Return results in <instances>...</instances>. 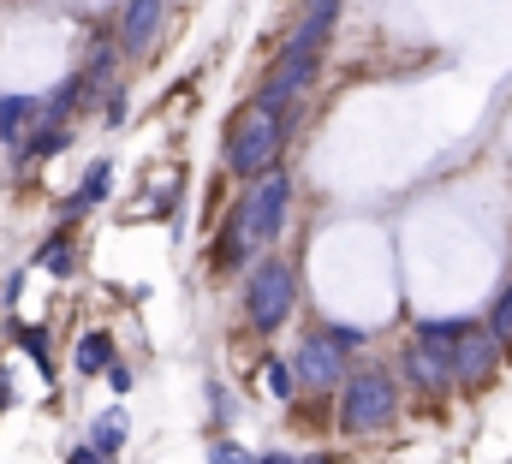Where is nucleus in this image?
<instances>
[{
	"label": "nucleus",
	"instance_id": "39448f33",
	"mask_svg": "<svg viewBox=\"0 0 512 464\" xmlns=\"http://www.w3.org/2000/svg\"><path fill=\"white\" fill-rule=\"evenodd\" d=\"M501 351L507 346H501L483 322H471V334H465V340L453 346V357H447V363H453V387H483V381H495Z\"/></svg>",
	"mask_w": 512,
	"mask_h": 464
},
{
	"label": "nucleus",
	"instance_id": "aec40b11",
	"mask_svg": "<svg viewBox=\"0 0 512 464\" xmlns=\"http://www.w3.org/2000/svg\"><path fill=\"white\" fill-rule=\"evenodd\" d=\"M66 464H102V453H96V447H72V459Z\"/></svg>",
	"mask_w": 512,
	"mask_h": 464
},
{
	"label": "nucleus",
	"instance_id": "ddd939ff",
	"mask_svg": "<svg viewBox=\"0 0 512 464\" xmlns=\"http://www.w3.org/2000/svg\"><path fill=\"white\" fill-rule=\"evenodd\" d=\"M42 102H30V96H0V143L6 137H18V125H30Z\"/></svg>",
	"mask_w": 512,
	"mask_h": 464
},
{
	"label": "nucleus",
	"instance_id": "0eeeda50",
	"mask_svg": "<svg viewBox=\"0 0 512 464\" xmlns=\"http://www.w3.org/2000/svg\"><path fill=\"white\" fill-rule=\"evenodd\" d=\"M399 375L411 381V393H435V399H441V393H453V363H447L441 351L417 346V340H411L405 357H399Z\"/></svg>",
	"mask_w": 512,
	"mask_h": 464
},
{
	"label": "nucleus",
	"instance_id": "f03ea898",
	"mask_svg": "<svg viewBox=\"0 0 512 464\" xmlns=\"http://www.w3.org/2000/svg\"><path fill=\"white\" fill-rule=\"evenodd\" d=\"M280 143H286V125L274 114H262V108H245L239 125L227 131V167L239 173V179H268L274 173V161H280Z\"/></svg>",
	"mask_w": 512,
	"mask_h": 464
},
{
	"label": "nucleus",
	"instance_id": "9d476101",
	"mask_svg": "<svg viewBox=\"0 0 512 464\" xmlns=\"http://www.w3.org/2000/svg\"><path fill=\"white\" fill-rule=\"evenodd\" d=\"M72 363H78V375H108L114 369V340L108 334H84L78 351H72Z\"/></svg>",
	"mask_w": 512,
	"mask_h": 464
},
{
	"label": "nucleus",
	"instance_id": "7ed1b4c3",
	"mask_svg": "<svg viewBox=\"0 0 512 464\" xmlns=\"http://www.w3.org/2000/svg\"><path fill=\"white\" fill-rule=\"evenodd\" d=\"M292 304H298L292 268H286L280 256H262L251 268V280H245V322H251L256 334H274V328L292 316Z\"/></svg>",
	"mask_w": 512,
	"mask_h": 464
},
{
	"label": "nucleus",
	"instance_id": "1a4fd4ad",
	"mask_svg": "<svg viewBox=\"0 0 512 464\" xmlns=\"http://www.w3.org/2000/svg\"><path fill=\"white\" fill-rule=\"evenodd\" d=\"M108 185H114V161H96V167L78 179V191H72L66 215H90V209H102V203H108Z\"/></svg>",
	"mask_w": 512,
	"mask_h": 464
},
{
	"label": "nucleus",
	"instance_id": "a211bd4d",
	"mask_svg": "<svg viewBox=\"0 0 512 464\" xmlns=\"http://www.w3.org/2000/svg\"><path fill=\"white\" fill-rule=\"evenodd\" d=\"M209 464H256V459L239 447V441H215V447H209Z\"/></svg>",
	"mask_w": 512,
	"mask_h": 464
},
{
	"label": "nucleus",
	"instance_id": "423d86ee",
	"mask_svg": "<svg viewBox=\"0 0 512 464\" xmlns=\"http://www.w3.org/2000/svg\"><path fill=\"white\" fill-rule=\"evenodd\" d=\"M292 375H298L304 387H316V393H328V387H346V375H340V346H334L328 334H310V340L298 346Z\"/></svg>",
	"mask_w": 512,
	"mask_h": 464
},
{
	"label": "nucleus",
	"instance_id": "6e6552de",
	"mask_svg": "<svg viewBox=\"0 0 512 464\" xmlns=\"http://www.w3.org/2000/svg\"><path fill=\"white\" fill-rule=\"evenodd\" d=\"M471 334V316H423L417 322V346H429V351H441V357H453V346Z\"/></svg>",
	"mask_w": 512,
	"mask_h": 464
},
{
	"label": "nucleus",
	"instance_id": "2eb2a0df",
	"mask_svg": "<svg viewBox=\"0 0 512 464\" xmlns=\"http://www.w3.org/2000/svg\"><path fill=\"white\" fill-rule=\"evenodd\" d=\"M18 346H24L30 363H42V375H48V334L42 328H18Z\"/></svg>",
	"mask_w": 512,
	"mask_h": 464
},
{
	"label": "nucleus",
	"instance_id": "20e7f679",
	"mask_svg": "<svg viewBox=\"0 0 512 464\" xmlns=\"http://www.w3.org/2000/svg\"><path fill=\"white\" fill-rule=\"evenodd\" d=\"M286 215H292V179L274 167L268 179H256L251 191H245V203H239V232H245L251 244H280Z\"/></svg>",
	"mask_w": 512,
	"mask_h": 464
},
{
	"label": "nucleus",
	"instance_id": "f8f14e48",
	"mask_svg": "<svg viewBox=\"0 0 512 464\" xmlns=\"http://www.w3.org/2000/svg\"><path fill=\"white\" fill-rule=\"evenodd\" d=\"M483 328H489L501 346H512V280L495 292V298H489V310H483Z\"/></svg>",
	"mask_w": 512,
	"mask_h": 464
},
{
	"label": "nucleus",
	"instance_id": "4468645a",
	"mask_svg": "<svg viewBox=\"0 0 512 464\" xmlns=\"http://www.w3.org/2000/svg\"><path fill=\"white\" fill-rule=\"evenodd\" d=\"M262 387H268V399H292V387H298V375H292V363H280V357H268L262 363Z\"/></svg>",
	"mask_w": 512,
	"mask_h": 464
},
{
	"label": "nucleus",
	"instance_id": "4be33fe9",
	"mask_svg": "<svg viewBox=\"0 0 512 464\" xmlns=\"http://www.w3.org/2000/svg\"><path fill=\"white\" fill-rule=\"evenodd\" d=\"M256 464H304V459H292V453H262Z\"/></svg>",
	"mask_w": 512,
	"mask_h": 464
},
{
	"label": "nucleus",
	"instance_id": "dca6fc26",
	"mask_svg": "<svg viewBox=\"0 0 512 464\" xmlns=\"http://www.w3.org/2000/svg\"><path fill=\"white\" fill-rule=\"evenodd\" d=\"M42 262H48V274H72V244H66V232H60V238H48Z\"/></svg>",
	"mask_w": 512,
	"mask_h": 464
},
{
	"label": "nucleus",
	"instance_id": "f257e3e1",
	"mask_svg": "<svg viewBox=\"0 0 512 464\" xmlns=\"http://www.w3.org/2000/svg\"><path fill=\"white\" fill-rule=\"evenodd\" d=\"M393 417H399V381H393L387 369H358V375H346V387H340V435L370 441V435L393 429Z\"/></svg>",
	"mask_w": 512,
	"mask_h": 464
},
{
	"label": "nucleus",
	"instance_id": "412c9836",
	"mask_svg": "<svg viewBox=\"0 0 512 464\" xmlns=\"http://www.w3.org/2000/svg\"><path fill=\"white\" fill-rule=\"evenodd\" d=\"M12 399H18V393H12V381L0 375V411H12Z\"/></svg>",
	"mask_w": 512,
	"mask_h": 464
},
{
	"label": "nucleus",
	"instance_id": "f3484780",
	"mask_svg": "<svg viewBox=\"0 0 512 464\" xmlns=\"http://www.w3.org/2000/svg\"><path fill=\"white\" fill-rule=\"evenodd\" d=\"M60 143H66V125H48V131H36V137H30L24 149H30V161H36V155H54Z\"/></svg>",
	"mask_w": 512,
	"mask_h": 464
},
{
	"label": "nucleus",
	"instance_id": "6ab92c4d",
	"mask_svg": "<svg viewBox=\"0 0 512 464\" xmlns=\"http://www.w3.org/2000/svg\"><path fill=\"white\" fill-rule=\"evenodd\" d=\"M322 334H328V340H334V346H340V351L364 346V334H358V328H322Z\"/></svg>",
	"mask_w": 512,
	"mask_h": 464
},
{
	"label": "nucleus",
	"instance_id": "9b49d317",
	"mask_svg": "<svg viewBox=\"0 0 512 464\" xmlns=\"http://www.w3.org/2000/svg\"><path fill=\"white\" fill-rule=\"evenodd\" d=\"M90 447H96L102 459H114V453L126 447V417H120V411H102V417L90 423Z\"/></svg>",
	"mask_w": 512,
	"mask_h": 464
}]
</instances>
